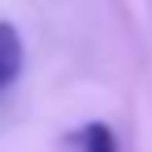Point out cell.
Wrapping results in <instances>:
<instances>
[{"mask_svg":"<svg viewBox=\"0 0 152 152\" xmlns=\"http://www.w3.org/2000/svg\"><path fill=\"white\" fill-rule=\"evenodd\" d=\"M22 71V37L11 22H0V89H7Z\"/></svg>","mask_w":152,"mask_h":152,"instance_id":"6da1fadb","label":"cell"},{"mask_svg":"<svg viewBox=\"0 0 152 152\" xmlns=\"http://www.w3.org/2000/svg\"><path fill=\"white\" fill-rule=\"evenodd\" d=\"M71 141L82 152H119L115 134H111V126H104V123H86L78 134H71Z\"/></svg>","mask_w":152,"mask_h":152,"instance_id":"7a4b0ae2","label":"cell"}]
</instances>
